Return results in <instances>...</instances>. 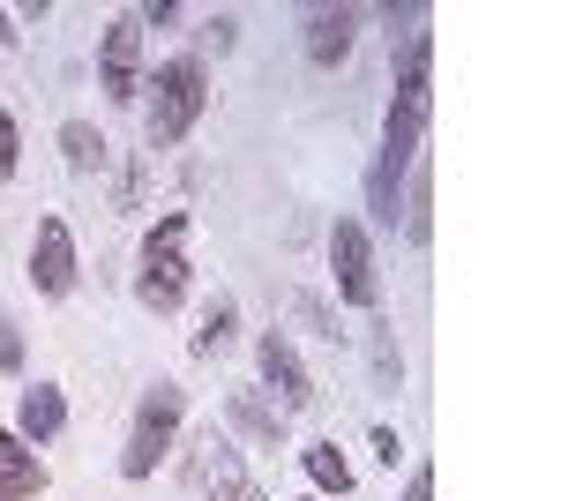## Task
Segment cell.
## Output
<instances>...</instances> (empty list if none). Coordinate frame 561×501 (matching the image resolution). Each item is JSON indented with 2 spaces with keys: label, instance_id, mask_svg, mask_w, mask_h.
I'll return each mask as SVG.
<instances>
[{
  "label": "cell",
  "instance_id": "11",
  "mask_svg": "<svg viewBox=\"0 0 561 501\" xmlns=\"http://www.w3.org/2000/svg\"><path fill=\"white\" fill-rule=\"evenodd\" d=\"M45 494V464L31 442H15V426H0V501H31Z\"/></svg>",
  "mask_w": 561,
  "mask_h": 501
},
{
  "label": "cell",
  "instance_id": "13",
  "mask_svg": "<svg viewBox=\"0 0 561 501\" xmlns=\"http://www.w3.org/2000/svg\"><path fill=\"white\" fill-rule=\"evenodd\" d=\"M232 426H240V434H255L262 449H285V412H270L255 389H232Z\"/></svg>",
  "mask_w": 561,
  "mask_h": 501
},
{
  "label": "cell",
  "instance_id": "16",
  "mask_svg": "<svg viewBox=\"0 0 561 501\" xmlns=\"http://www.w3.org/2000/svg\"><path fill=\"white\" fill-rule=\"evenodd\" d=\"M60 158H68L76 172H98V166H105V143H98V127H90V121H68V127H60Z\"/></svg>",
  "mask_w": 561,
  "mask_h": 501
},
{
  "label": "cell",
  "instance_id": "22",
  "mask_svg": "<svg viewBox=\"0 0 561 501\" xmlns=\"http://www.w3.org/2000/svg\"><path fill=\"white\" fill-rule=\"evenodd\" d=\"M404 501H434V471H427V464L412 471V487H404Z\"/></svg>",
  "mask_w": 561,
  "mask_h": 501
},
{
  "label": "cell",
  "instance_id": "9",
  "mask_svg": "<svg viewBox=\"0 0 561 501\" xmlns=\"http://www.w3.org/2000/svg\"><path fill=\"white\" fill-rule=\"evenodd\" d=\"M352 31H359L352 8H307V60H314V68H345Z\"/></svg>",
  "mask_w": 561,
  "mask_h": 501
},
{
  "label": "cell",
  "instance_id": "15",
  "mask_svg": "<svg viewBox=\"0 0 561 501\" xmlns=\"http://www.w3.org/2000/svg\"><path fill=\"white\" fill-rule=\"evenodd\" d=\"M397 217H404V240H412V248H427V232H434V187H427V166H412V195L397 203Z\"/></svg>",
  "mask_w": 561,
  "mask_h": 501
},
{
  "label": "cell",
  "instance_id": "10",
  "mask_svg": "<svg viewBox=\"0 0 561 501\" xmlns=\"http://www.w3.org/2000/svg\"><path fill=\"white\" fill-rule=\"evenodd\" d=\"M68 426V397L53 389V382H38V389H23V405H15V442H31V449H45L53 434Z\"/></svg>",
  "mask_w": 561,
  "mask_h": 501
},
{
  "label": "cell",
  "instance_id": "18",
  "mask_svg": "<svg viewBox=\"0 0 561 501\" xmlns=\"http://www.w3.org/2000/svg\"><path fill=\"white\" fill-rule=\"evenodd\" d=\"M232 337H240V315H232V299H217L210 315H203V330H195V352L210 360V352H225V344H232Z\"/></svg>",
  "mask_w": 561,
  "mask_h": 501
},
{
  "label": "cell",
  "instance_id": "7",
  "mask_svg": "<svg viewBox=\"0 0 561 501\" xmlns=\"http://www.w3.org/2000/svg\"><path fill=\"white\" fill-rule=\"evenodd\" d=\"M31 285L45 299L76 293V232H68V217H38V232H31Z\"/></svg>",
  "mask_w": 561,
  "mask_h": 501
},
{
  "label": "cell",
  "instance_id": "1",
  "mask_svg": "<svg viewBox=\"0 0 561 501\" xmlns=\"http://www.w3.org/2000/svg\"><path fill=\"white\" fill-rule=\"evenodd\" d=\"M427 113H434V105L389 98L382 150H375V166H367V209H375V225H389V232H397V187H404V172L420 166V135H427Z\"/></svg>",
  "mask_w": 561,
  "mask_h": 501
},
{
  "label": "cell",
  "instance_id": "8",
  "mask_svg": "<svg viewBox=\"0 0 561 501\" xmlns=\"http://www.w3.org/2000/svg\"><path fill=\"white\" fill-rule=\"evenodd\" d=\"M255 367H262V382L277 389V412H307V405L322 397V389H314V375L300 367V352H293V337H285V330H270L255 344Z\"/></svg>",
  "mask_w": 561,
  "mask_h": 501
},
{
  "label": "cell",
  "instance_id": "2",
  "mask_svg": "<svg viewBox=\"0 0 561 501\" xmlns=\"http://www.w3.org/2000/svg\"><path fill=\"white\" fill-rule=\"evenodd\" d=\"M142 90H150V143H158V150H173L180 135L203 121V105H210V76H203V60H195V53L165 60Z\"/></svg>",
  "mask_w": 561,
  "mask_h": 501
},
{
  "label": "cell",
  "instance_id": "6",
  "mask_svg": "<svg viewBox=\"0 0 561 501\" xmlns=\"http://www.w3.org/2000/svg\"><path fill=\"white\" fill-rule=\"evenodd\" d=\"M98 83L113 105H135L142 98V23L135 15H113L105 38H98Z\"/></svg>",
  "mask_w": 561,
  "mask_h": 501
},
{
  "label": "cell",
  "instance_id": "17",
  "mask_svg": "<svg viewBox=\"0 0 561 501\" xmlns=\"http://www.w3.org/2000/svg\"><path fill=\"white\" fill-rule=\"evenodd\" d=\"M367 360H375V382H382V389H397V382H404V360H397V337H389L382 315L367 322Z\"/></svg>",
  "mask_w": 561,
  "mask_h": 501
},
{
  "label": "cell",
  "instance_id": "23",
  "mask_svg": "<svg viewBox=\"0 0 561 501\" xmlns=\"http://www.w3.org/2000/svg\"><path fill=\"white\" fill-rule=\"evenodd\" d=\"M8 23H15V15H8V8H0V45H8V38H15V31H8Z\"/></svg>",
  "mask_w": 561,
  "mask_h": 501
},
{
  "label": "cell",
  "instance_id": "20",
  "mask_svg": "<svg viewBox=\"0 0 561 501\" xmlns=\"http://www.w3.org/2000/svg\"><path fill=\"white\" fill-rule=\"evenodd\" d=\"M0 375H23V330H15V315H0Z\"/></svg>",
  "mask_w": 561,
  "mask_h": 501
},
{
  "label": "cell",
  "instance_id": "14",
  "mask_svg": "<svg viewBox=\"0 0 561 501\" xmlns=\"http://www.w3.org/2000/svg\"><path fill=\"white\" fill-rule=\"evenodd\" d=\"M300 464H307V479H314L322 494H352V464H345V449H337V442H314V449H300Z\"/></svg>",
  "mask_w": 561,
  "mask_h": 501
},
{
  "label": "cell",
  "instance_id": "12",
  "mask_svg": "<svg viewBox=\"0 0 561 501\" xmlns=\"http://www.w3.org/2000/svg\"><path fill=\"white\" fill-rule=\"evenodd\" d=\"M203 449H210L203 479H217V494H210V501H262V487L248 479V471H240V457H232V442H217V434H210Z\"/></svg>",
  "mask_w": 561,
  "mask_h": 501
},
{
  "label": "cell",
  "instance_id": "5",
  "mask_svg": "<svg viewBox=\"0 0 561 501\" xmlns=\"http://www.w3.org/2000/svg\"><path fill=\"white\" fill-rule=\"evenodd\" d=\"M330 277H337V299H345V307H367V315H375L382 277H375V240H367L359 217H337V225H330Z\"/></svg>",
  "mask_w": 561,
  "mask_h": 501
},
{
  "label": "cell",
  "instance_id": "4",
  "mask_svg": "<svg viewBox=\"0 0 561 501\" xmlns=\"http://www.w3.org/2000/svg\"><path fill=\"white\" fill-rule=\"evenodd\" d=\"M180 419H187V389H180V382H158V389H142V405H135V426H128V449H121V479H150L158 464L173 457Z\"/></svg>",
  "mask_w": 561,
  "mask_h": 501
},
{
  "label": "cell",
  "instance_id": "19",
  "mask_svg": "<svg viewBox=\"0 0 561 501\" xmlns=\"http://www.w3.org/2000/svg\"><path fill=\"white\" fill-rule=\"evenodd\" d=\"M15 166H23V135H15V113L0 105V180H15Z\"/></svg>",
  "mask_w": 561,
  "mask_h": 501
},
{
  "label": "cell",
  "instance_id": "21",
  "mask_svg": "<svg viewBox=\"0 0 561 501\" xmlns=\"http://www.w3.org/2000/svg\"><path fill=\"white\" fill-rule=\"evenodd\" d=\"M375 457H382V464H397V457H404V442H397L389 426H375Z\"/></svg>",
  "mask_w": 561,
  "mask_h": 501
},
{
  "label": "cell",
  "instance_id": "3",
  "mask_svg": "<svg viewBox=\"0 0 561 501\" xmlns=\"http://www.w3.org/2000/svg\"><path fill=\"white\" fill-rule=\"evenodd\" d=\"M187 217H158L150 225V240H142V262H135V299L150 307V315H173L180 299H187Z\"/></svg>",
  "mask_w": 561,
  "mask_h": 501
}]
</instances>
